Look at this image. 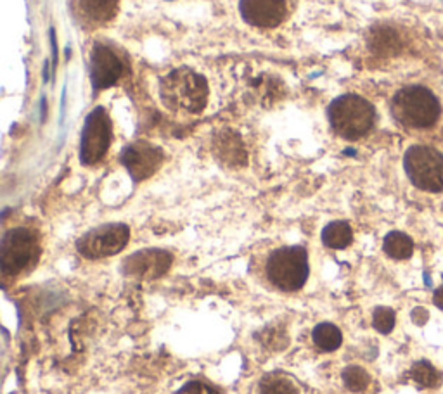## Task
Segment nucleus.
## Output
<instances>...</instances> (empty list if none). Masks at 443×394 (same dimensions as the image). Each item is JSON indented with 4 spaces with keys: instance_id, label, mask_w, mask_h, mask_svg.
<instances>
[{
    "instance_id": "obj_1",
    "label": "nucleus",
    "mask_w": 443,
    "mask_h": 394,
    "mask_svg": "<svg viewBox=\"0 0 443 394\" xmlns=\"http://www.w3.org/2000/svg\"><path fill=\"white\" fill-rule=\"evenodd\" d=\"M159 97L170 111L199 114L208 101L206 80L189 68L174 69L162 80Z\"/></svg>"
},
{
    "instance_id": "obj_2",
    "label": "nucleus",
    "mask_w": 443,
    "mask_h": 394,
    "mask_svg": "<svg viewBox=\"0 0 443 394\" xmlns=\"http://www.w3.org/2000/svg\"><path fill=\"white\" fill-rule=\"evenodd\" d=\"M327 114L332 130L347 140H357L366 135L376 120L374 106L355 94H347L332 101Z\"/></svg>"
},
{
    "instance_id": "obj_3",
    "label": "nucleus",
    "mask_w": 443,
    "mask_h": 394,
    "mask_svg": "<svg viewBox=\"0 0 443 394\" xmlns=\"http://www.w3.org/2000/svg\"><path fill=\"white\" fill-rule=\"evenodd\" d=\"M391 113L398 123L409 128H430L440 118V102L431 90L425 86L402 89L391 102Z\"/></svg>"
},
{
    "instance_id": "obj_4",
    "label": "nucleus",
    "mask_w": 443,
    "mask_h": 394,
    "mask_svg": "<svg viewBox=\"0 0 443 394\" xmlns=\"http://www.w3.org/2000/svg\"><path fill=\"white\" fill-rule=\"evenodd\" d=\"M267 277L284 291L295 293L301 289L308 278V253L301 246H286L274 251L267 259Z\"/></svg>"
},
{
    "instance_id": "obj_5",
    "label": "nucleus",
    "mask_w": 443,
    "mask_h": 394,
    "mask_svg": "<svg viewBox=\"0 0 443 394\" xmlns=\"http://www.w3.org/2000/svg\"><path fill=\"white\" fill-rule=\"evenodd\" d=\"M38 237L31 228L18 227L6 232L0 242V268L4 275H18L37 261Z\"/></svg>"
},
{
    "instance_id": "obj_6",
    "label": "nucleus",
    "mask_w": 443,
    "mask_h": 394,
    "mask_svg": "<svg viewBox=\"0 0 443 394\" xmlns=\"http://www.w3.org/2000/svg\"><path fill=\"white\" fill-rule=\"evenodd\" d=\"M407 176L426 192L443 191V154L428 145H413L403 157Z\"/></svg>"
},
{
    "instance_id": "obj_7",
    "label": "nucleus",
    "mask_w": 443,
    "mask_h": 394,
    "mask_svg": "<svg viewBox=\"0 0 443 394\" xmlns=\"http://www.w3.org/2000/svg\"><path fill=\"white\" fill-rule=\"evenodd\" d=\"M130 228L125 223H109L89 230L84 237L78 239L77 249L85 258H108L118 254L128 244Z\"/></svg>"
},
{
    "instance_id": "obj_8",
    "label": "nucleus",
    "mask_w": 443,
    "mask_h": 394,
    "mask_svg": "<svg viewBox=\"0 0 443 394\" xmlns=\"http://www.w3.org/2000/svg\"><path fill=\"white\" fill-rule=\"evenodd\" d=\"M111 120L103 108H96L85 120L80 142V161L84 164H96L108 152L111 144Z\"/></svg>"
},
{
    "instance_id": "obj_9",
    "label": "nucleus",
    "mask_w": 443,
    "mask_h": 394,
    "mask_svg": "<svg viewBox=\"0 0 443 394\" xmlns=\"http://www.w3.org/2000/svg\"><path fill=\"white\" fill-rule=\"evenodd\" d=\"M121 164L127 168L130 176L135 182H142L155 175L162 167L164 154L159 147L149 144V142L139 140L127 145L120 156Z\"/></svg>"
},
{
    "instance_id": "obj_10",
    "label": "nucleus",
    "mask_w": 443,
    "mask_h": 394,
    "mask_svg": "<svg viewBox=\"0 0 443 394\" xmlns=\"http://www.w3.org/2000/svg\"><path fill=\"white\" fill-rule=\"evenodd\" d=\"M125 77V64L115 50L106 43H97L90 57V78L96 90L116 85Z\"/></svg>"
},
{
    "instance_id": "obj_11",
    "label": "nucleus",
    "mask_w": 443,
    "mask_h": 394,
    "mask_svg": "<svg viewBox=\"0 0 443 394\" xmlns=\"http://www.w3.org/2000/svg\"><path fill=\"white\" fill-rule=\"evenodd\" d=\"M174 263V256L164 249H142L139 253H133L123 261V271L130 277L159 278L170 270Z\"/></svg>"
},
{
    "instance_id": "obj_12",
    "label": "nucleus",
    "mask_w": 443,
    "mask_h": 394,
    "mask_svg": "<svg viewBox=\"0 0 443 394\" xmlns=\"http://www.w3.org/2000/svg\"><path fill=\"white\" fill-rule=\"evenodd\" d=\"M239 9L252 26L276 28L286 16V0H241Z\"/></svg>"
},
{
    "instance_id": "obj_13",
    "label": "nucleus",
    "mask_w": 443,
    "mask_h": 394,
    "mask_svg": "<svg viewBox=\"0 0 443 394\" xmlns=\"http://www.w3.org/2000/svg\"><path fill=\"white\" fill-rule=\"evenodd\" d=\"M69 7L82 28H99L118 13V0H69Z\"/></svg>"
},
{
    "instance_id": "obj_14",
    "label": "nucleus",
    "mask_w": 443,
    "mask_h": 394,
    "mask_svg": "<svg viewBox=\"0 0 443 394\" xmlns=\"http://www.w3.org/2000/svg\"><path fill=\"white\" fill-rule=\"evenodd\" d=\"M213 149L218 159L229 167H245L246 164V149L242 145L241 137L230 130H223L215 137Z\"/></svg>"
},
{
    "instance_id": "obj_15",
    "label": "nucleus",
    "mask_w": 443,
    "mask_h": 394,
    "mask_svg": "<svg viewBox=\"0 0 443 394\" xmlns=\"http://www.w3.org/2000/svg\"><path fill=\"white\" fill-rule=\"evenodd\" d=\"M354 240V232L347 222H332L323 230V242L331 249H344Z\"/></svg>"
},
{
    "instance_id": "obj_16",
    "label": "nucleus",
    "mask_w": 443,
    "mask_h": 394,
    "mask_svg": "<svg viewBox=\"0 0 443 394\" xmlns=\"http://www.w3.org/2000/svg\"><path fill=\"white\" fill-rule=\"evenodd\" d=\"M383 249L390 258L407 259L414 253V242L407 234H402V232H390V234L384 237Z\"/></svg>"
},
{
    "instance_id": "obj_17",
    "label": "nucleus",
    "mask_w": 443,
    "mask_h": 394,
    "mask_svg": "<svg viewBox=\"0 0 443 394\" xmlns=\"http://www.w3.org/2000/svg\"><path fill=\"white\" fill-rule=\"evenodd\" d=\"M312 339L317 348L323 349V351H336L343 342V334L335 324L324 322V324H319L313 329Z\"/></svg>"
},
{
    "instance_id": "obj_18",
    "label": "nucleus",
    "mask_w": 443,
    "mask_h": 394,
    "mask_svg": "<svg viewBox=\"0 0 443 394\" xmlns=\"http://www.w3.org/2000/svg\"><path fill=\"white\" fill-rule=\"evenodd\" d=\"M258 394H300L295 382L281 373H269L258 384Z\"/></svg>"
},
{
    "instance_id": "obj_19",
    "label": "nucleus",
    "mask_w": 443,
    "mask_h": 394,
    "mask_svg": "<svg viewBox=\"0 0 443 394\" xmlns=\"http://www.w3.org/2000/svg\"><path fill=\"white\" fill-rule=\"evenodd\" d=\"M410 377H413L415 384L428 389H434L442 384V373L426 360L414 364L413 370H410Z\"/></svg>"
},
{
    "instance_id": "obj_20",
    "label": "nucleus",
    "mask_w": 443,
    "mask_h": 394,
    "mask_svg": "<svg viewBox=\"0 0 443 394\" xmlns=\"http://www.w3.org/2000/svg\"><path fill=\"white\" fill-rule=\"evenodd\" d=\"M343 382L352 393H362L371 384V376L362 366L350 365L343 370Z\"/></svg>"
},
{
    "instance_id": "obj_21",
    "label": "nucleus",
    "mask_w": 443,
    "mask_h": 394,
    "mask_svg": "<svg viewBox=\"0 0 443 394\" xmlns=\"http://www.w3.org/2000/svg\"><path fill=\"white\" fill-rule=\"evenodd\" d=\"M400 47V40L397 33H393L391 30H379L378 33L372 38V49L376 52L383 54H395Z\"/></svg>"
},
{
    "instance_id": "obj_22",
    "label": "nucleus",
    "mask_w": 443,
    "mask_h": 394,
    "mask_svg": "<svg viewBox=\"0 0 443 394\" xmlns=\"http://www.w3.org/2000/svg\"><path fill=\"white\" fill-rule=\"evenodd\" d=\"M395 322H397V315L391 308H386V306H379V308L374 310V315H372V325L378 332L381 334H390L393 330Z\"/></svg>"
},
{
    "instance_id": "obj_23",
    "label": "nucleus",
    "mask_w": 443,
    "mask_h": 394,
    "mask_svg": "<svg viewBox=\"0 0 443 394\" xmlns=\"http://www.w3.org/2000/svg\"><path fill=\"white\" fill-rule=\"evenodd\" d=\"M177 394H220L213 385L206 384L203 381H189L186 385L180 388Z\"/></svg>"
},
{
    "instance_id": "obj_24",
    "label": "nucleus",
    "mask_w": 443,
    "mask_h": 394,
    "mask_svg": "<svg viewBox=\"0 0 443 394\" xmlns=\"http://www.w3.org/2000/svg\"><path fill=\"white\" fill-rule=\"evenodd\" d=\"M276 337H286L284 330H279V329H267L265 332H264V339H262V341H264L265 344L269 346V348H272V349H281V348H279V344H277V342H276Z\"/></svg>"
},
{
    "instance_id": "obj_25",
    "label": "nucleus",
    "mask_w": 443,
    "mask_h": 394,
    "mask_svg": "<svg viewBox=\"0 0 443 394\" xmlns=\"http://www.w3.org/2000/svg\"><path fill=\"white\" fill-rule=\"evenodd\" d=\"M410 317H413V322L415 325H425L426 322H428L430 313L426 308H421V306H417V308L413 310V315H410Z\"/></svg>"
},
{
    "instance_id": "obj_26",
    "label": "nucleus",
    "mask_w": 443,
    "mask_h": 394,
    "mask_svg": "<svg viewBox=\"0 0 443 394\" xmlns=\"http://www.w3.org/2000/svg\"><path fill=\"white\" fill-rule=\"evenodd\" d=\"M433 303H434V306H438V308L443 310V287H440V289L434 291Z\"/></svg>"
},
{
    "instance_id": "obj_27",
    "label": "nucleus",
    "mask_w": 443,
    "mask_h": 394,
    "mask_svg": "<svg viewBox=\"0 0 443 394\" xmlns=\"http://www.w3.org/2000/svg\"><path fill=\"white\" fill-rule=\"evenodd\" d=\"M425 278H426V286L431 287V278H430V275H428V274L425 275Z\"/></svg>"
}]
</instances>
